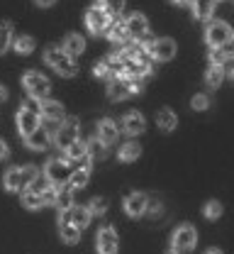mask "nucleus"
<instances>
[{
	"label": "nucleus",
	"instance_id": "obj_1",
	"mask_svg": "<svg viewBox=\"0 0 234 254\" xmlns=\"http://www.w3.org/2000/svg\"><path fill=\"white\" fill-rule=\"evenodd\" d=\"M44 62L49 64L59 76H64V78H71V76H76V62H73V57H68L64 49H59V47H47L44 49Z\"/></svg>",
	"mask_w": 234,
	"mask_h": 254
},
{
	"label": "nucleus",
	"instance_id": "obj_2",
	"mask_svg": "<svg viewBox=\"0 0 234 254\" xmlns=\"http://www.w3.org/2000/svg\"><path fill=\"white\" fill-rule=\"evenodd\" d=\"M37 174H39V169L32 166V164H27V166H22V169H10V171L5 174V179H2V186L7 190H22L32 184Z\"/></svg>",
	"mask_w": 234,
	"mask_h": 254
},
{
	"label": "nucleus",
	"instance_id": "obj_3",
	"mask_svg": "<svg viewBox=\"0 0 234 254\" xmlns=\"http://www.w3.org/2000/svg\"><path fill=\"white\" fill-rule=\"evenodd\" d=\"M146 52L151 57V62H171L176 57V42L171 37H161V39H146Z\"/></svg>",
	"mask_w": 234,
	"mask_h": 254
},
{
	"label": "nucleus",
	"instance_id": "obj_4",
	"mask_svg": "<svg viewBox=\"0 0 234 254\" xmlns=\"http://www.w3.org/2000/svg\"><path fill=\"white\" fill-rule=\"evenodd\" d=\"M22 86L27 88L30 98H37V100H44V98L49 95V91H51L49 78H47V76H42L39 71H30V73H25V76H22Z\"/></svg>",
	"mask_w": 234,
	"mask_h": 254
},
{
	"label": "nucleus",
	"instance_id": "obj_5",
	"mask_svg": "<svg viewBox=\"0 0 234 254\" xmlns=\"http://www.w3.org/2000/svg\"><path fill=\"white\" fill-rule=\"evenodd\" d=\"M195 242H198V232H195V227L193 225H181L176 232H173V237H171V245H173V250L176 252H190L193 247H195Z\"/></svg>",
	"mask_w": 234,
	"mask_h": 254
},
{
	"label": "nucleus",
	"instance_id": "obj_6",
	"mask_svg": "<svg viewBox=\"0 0 234 254\" xmlns=\"http://www.w3.org/2000/svg\"><path fill=\"white\" fill-rule=\"evenodd\" d=\"M78 139V120L76 118H68V120H61V127H56L54 132V144L59 149H66L71 142Z\"/></svg>",
	"mask_w": 234,
	"mask_h": 254
},
{
	"label": "nucleus",
	"instance_id": "obj_7",
	"mask_svg": "<svg viewBox=\"0 0 234 254\" xmlns=\"http://www.w3.org/2000/svg\"><path fill=\"white\" fill-rule=\"evenodd\" d=\"M71 174V166H68V159H49L47 166H44V176L54 184V186H61Z\"/></svg>",
	"mask_w": 234,
	"mask_h": 254
},
{
	"label": "nucleus",
	"instance_id": "obj_8",
	"mask_svg": "<svg viewBox=\"0 0 234 254\" xmlns=\"http://www.w3.org/2000/svg\"><path fill=\"white\" fill-rule=\"evenodd\" d=\"M230 37H232V30H230V25H227V22L215 20V22H210V25H207L205 39H207V44H210V47H222Z\"/></svg>",
	"mask_w": 234,
	"mask_h": 254
},
{
	"label": "nucleus",
	"instance_id": "obj_9",
	"mask_svg": "<svg viewBox=\"0 0 234 254\" xmlns=\"http://www.w3.org/2000/svg\"><path fill=\"white\" fill-rule=\"evenodd\" d=\"M86 25H88V30H91V34H102V32L107 30V25H110V15L102 10V7H98V5H93L88 12H86Z\"/></svg>",
	"mask_w": 234,
	"mask_h": 254
},
{
	"label": "nucleus",
	"instance_id": "obj_10",
	"mask_svg": "<svg viewBox=\"0 0 234 254\" xmlns=\"http://www.w3.org/2000/svg\"><path fill=\"white\" fill-rule=\"evenodd\" d=\"M98 252L100 254H117V247H120V240H117V232L112 227H102L98 232Z\"/></svg>",
	"mask_w": 234,
	"mask_h": 254
},
{
	"label": "nucleus",
	"instance_id": "obj_11",
	"mask_svg": "<svg viewBox=\"0 0 234 254\" xmlns=\"http://www.w3.org/2000/svg\"><path fill=\"white\" fill-rule=\"evenodd\" d=\"M125 27L130 32V37L134 39H144L149 34V20L141 15V12H132L127 20H125Z\"/></svg>",
	"mask_w": 234,
	"mask_h": 254
},
{
	"label": "nucleus",
	"instance_id": "obj_12",
	"mask_svg": "<svg viewBox=\"0 0 234 254\" xmlns=\"http://www.w3.org/2000/svg\"><path fill=\"white\" fill-rule=\"evenodd\" d=\"M120 129H122L125 134H130V137H137V134H141V132L146 129V120H144L139 113H127V115L122 118V123H120Z\"/></svg>",
	"mask_w": 234,
	"mask_h": 254
},
{
	"label": "nucleus",
	"instance_id": "obj_13",
	"mask_svg": "<svg viewBox=\"0 0 234 254\" xmlns=\"http://www.w3.org/2000/svg\"><path fill=\"white\" fill-rule=\"evenodd\" d=\"M39 127V115L32 113V110H27L25 105L20 108V113H17V129H20V134L22 137H27L30 132H34Z\"/></svg>",
	"mask_w": 234,
	"mask_h": 254
},
{
	"label": "nucleus",
	"instance_id": "obj_14",
	"mask_svg": "<svg viewBox=\"0 0 234 254\" xmlns=\"http://www.w3.org/2000/svg\"><path fill=\"white\" fill-rule=\"evenodd\" d=\"M39 115L44 120H54V123H61L64 120V105L59 100H39Z\"/></svg>",
	"mask_w": 234,
	"mask_h": 254
},
{
	"label": "nucleus",
	"instance_id": "obj_15",
	"mask_svg": "<svg viewBox=\"0 0 234 254\" xmlns=\"http://www.w3.org/2000/svg\"><path fill=\"white\" fill-rule=\"evenodd\" d=\"M146 195L144 193H130L127 198H125V210H127V215H132V218H139V215H146Z\"/></svg>",
	"mask_w": 234,
	"mask_h": 254
},
{
	"label": "nucleus",
	"instance_id": "obj_16",
	"mask_svg": "<svg viewBox=\"0 0 234 254\" xmlns=\"http://www.w3.org/2000/svg\"><path fill=\"white\" fill-rule=\"evenodd\" d=\"M25 142H27V147H30V149H34V152H42V149H47V147H49L51 134H49V129L37 127L34 132H30V134L25 137Z\"/></svg>",
	"mask_w": 234,
	"mask_h": 254
},
{
	"label": "nucleus",
	"instance_id": "obj_17",
	"mask_svg": "<svg viewBox=\"0 0 234 254\" xmlns=\"http://www.w3.org/2000/svg\"><path fill=\"white\" fill-rule=\"evenodd\" d=\"M95 137H100L105 144H112L117 137H120V127L115 120H110V118H102L100 123H98V134Z\"/></svg>",
	"mask_w": 234,
	"mask_h": 254
},
{
	"label": "nucleus",
	"instance_id": "obj_18",
	"mask_svg": "<svg viewBox=\"0 0 234 254\" xmlns=\"http://www.w3.org/2000/svg\"><path fill=\"white\" fill-rule=\"evenodd\" d=\"M130 86H127V78H122V76H120V78H112V81H110V86H107V98H110V100H115V103H117V100H125V98H130Z\"/></svg>",
	"mask_w": 234,
	"mask_h": 254
},
{
	"label": "nucleus",
	"instance_id": "obj_19",
	"mask_svg": "<svg viewBox=\"0 0 234 254\" xmlns=\"http://www.w3.org/2000/svg\"><path fill=\"white\" fill-rule=\"evenodd\" d=\"M68 222L76 225L78 230H86V227L91 225V213H88V208H83V205H71V208H68Z\"/></svg>",
	"mask_w": 234,
	"mask_h": 254
},
{
	"label": "nucleus",
	"instance_id": "obj_20",
	"mask_svg": "<svg viewBox=\"0 0 234 254\" xmlns=\"http://www.w3.org/2000/svg\"><path fill=\"white\" fill-rule=\"evenodd\" d=\"M64 52H66L68 57H81L83 52H86V39L81 37V34H68L66 39H64Z\"/></svg>",
	"mask_w": 234,
	"mask_h": 254
},
{
	"label": "nucleus",
	"instance_id": "obj_21",
	"mask_svg": "<svg viewBox=\"0 0 234 254\" xmlns=\"http://www.w3.org/2000/svg\"><path fill=\"white\" fill-rule=\"evenodd\" d=\"M190 7L195 20H210L215 12V0H190Z\"/></svg>",
	"mask_w": 234,
	"mask_h": 254
},
{
	"label": "nucleus",
	"instance_id": "obj_22",
	"mask_svg": "<svg viewBox=\"0 0 234 254\" xmlns=\"http://www.w3.org/2000/svg\"><path fill=\"white\" fill-rule=\"evenodd\" d=\"M107 37H110V42H115V44H125L127 39H130V32L125 27V20H117V22H110L107 25Z\"/></svg>",
	"mask_w": 234,
	"mask_h": 254
},
{
	"label": "nucleus",
	"instance_id": "obj_23",
	"mask_svg": "<svg viewBox=\"0 0 234 254\" xmlns=\"http://www.w3.org/2000/svg\"><path fill=\"white\" fill-rule=\"evenodd\" d=\"M156 125H159L161 132H173V129L178 127V118H176V113H173V110L164 108V110H159V113H156Z\"/></svg>",
	"mask_w": 234,
	"mask_h": 254
},
{
	"label": "nucleus",
	"instance_id": "obj_24",
	"mask_svg": "<svg viewBox=\"0 0 234 254\" xmlns=\"http://www.w3.org/2000/svg\"><path fill=\"white\" fill-rule=\"evenodd\" d=\"M54 205H56L59 210H68V208L73 205V189H68V186H56Z\"/></svg>",
	"mask_w": 234,
	"mask_h": 254
},
{
	"label": "nucleus",
	"instance_id": "obj_25",
	"mask_svg": "<svg viewBox=\"0 0 234 254\" xmlns=\"http://www.w3.org/2000/svg\"><path fill=\"white\" fill-rule=\"evenodd\" d=\"M88 179H91V171L88 169H78V171H71L68 174L66 184H68V189L78 190V189H86L88 186Z\"/></svg>",
	"mask_w": 234,
	"mask_h": 254
},
{
	"label": "nucleus",
	"instance_id": "obj_26",
	"mask_svg": "<svg viewBox=\"0 0 234 254\" xmlns=\"http://www.w3.org/2000/svg\"><path fill=\"white\" fill-rule=\"evenodd\" d=\"M12 47H15V52H17L20 57H30V54L34 52V47H37V42H34V37L22 34V37L12 39Z\"/></svg>",
	"mask_w": 234,
	"mask_h": 254
},
{
	"label": "nucleus",
	"instance_id": "obj_27",
	"mask_svg": "<svg viewBox=\"0 0 234 254\" xmlns=\"http://www.w3.org/2000/svg\"><path fill=\"white\" fill-rule=\"evenodd\" d=\"M86 149H88V157L91 159H105L107 157V144L102 142L100 137H93V139L86 144Z\"/></svg>",
	"mask_w": 234,
	"mask_h": 254
},
{
	"label": "nucleus",
	"instance_id": "obj_28",
	"mask_svg": "<svg viewBox=\"0 0 234 254\" xmlns=\"http://www.w3.org/2000/svg\"><path fill=\"white\" fill-rule=\"evenodd\" d=\"M222 81H225V68H222V66H210L207 73H205V83H207L210 88H220Z\"/></svg>",
	"mask_w": 234,
	"mask_h": 254
},
{
	"label": "nucleus",
	"instance_id": "obj_29",
	"mask_svg": "<svg viewBox=\"0 0 234 254\" xmlns=\"http://www.w3.org/2000/svg\"><path fill=\"white\" fill-rule=\"evenodd\" d=\"M83 157H88V149H86V142L76 139L66 147V159L68 161H81Z\"/></svg>",
	"mask_w": 234,
	"mask_h": 254
},
{
	"label": "nucleus",
	"instance_id": "obj_30",
	"mask_svg": "<svg viewBox=\"0 0 234 254\" xmlns=\"http://www.w3.org/2000/svg\"><path fill=\"white\" fill-rule=\"evenodd\" d=\"M59 232H61V240L68 242V245H76L78 237H81V230L71 222H59Z\"/></svg>",
	"mask_w": 234,
	"mask_h": 254
},
{
	"label": "nucleus",
	"instance_id": "obj_31",
	"mask_svg": "<svg viewBox=\"0 0 234 254\" xmlns=\"http://www.w3.org/2000/svg\"><path fill=\"white\" fill-rule=\"evenodd\" d=\"M139 154H141V147L137 142L120 144V161H134V159H139Z\"/></svg>",
	"mask_w": 234,
	"mask_h": 254
},
{
	"label": "nucleus",
	"instance_id": "obj_32",
	"mask_svg": "<svg viewBox=\"0 0 234 254\" xmlns=\"http://www.w3.org/2000/svg\"><path fill=\"white\" fill-rule=\"evenodd\" d=\"M12 44V22H0V54H5Z\"/></svg>",
	"mask_w": 234,
	"mask_h": 254
},
{
	"label": "nucleus",
	"instance_id": "obj_33",
	"mask_svg": "<svg viewBox=\"0 0 234 254\" xmlns=\"http://www.w3.org/2000/svg\"><path fill=\"white\" fill-rule=\"evenodd\" d=\"M22 205H25V208H30V210H37V208H42V205H44V200H42V195H39V193L25 189L22 190Z\"/></svg>",
	"mask_w": 234,
	"mask_h": 254
},
{
	"label": "nucleus",
	"instance_id": "obj_34",
	"mask_svg": "<svg viewBox=\"0 0 234 254\" xmlns=\"http://www.w3.org/2000/svg\"><path fill=\"white\" fill-rule=\"evenodd\" d=\"M98 7H102L107 15H120L125 10V0H98Z\"/></svg>",
	"mask_w": 234,
	"mask_h": 254
},
{
	"label": "nucleus",
	"instance_id": "obj_35",
	"mask_svg": "<svg viewBox=\"0 0 234 254\" xmlns=\"http://www.w3.org/2000/svg\"><path fill=\"white\" fill-rule=\"evenodd\" d=\"M202 213H205V218H207V220H217V218L222 215V203H217V200H207Z\"/></svg>",
	"mask_w": 234,
	"mask_h": 254
},
{
	"label": "nucleus",
	"instance_id": "obj_36",
	"mask_svg": "<svg viewBox=\"0 0 234 254\" xmlns=\"http://www.w3.org/2000/svg\"><path fill=\"white\" fill-rule=\"evenodd\" d=\"M49 186H54V184H51V181H49V179H47L44 174H37V176H34V181H32V184H30V186H27V189H30V190H34V193H39V195H42V190H47V189H49Z\"/></svg>",
	"mask_w": 234,
	"mask_h": 254
},
{
	"label": "nucleus",
	"instance_id": "obj_37",
	"mask_svg": "<svg viewBox=\"0 0 234 254\" xmlns=\"http://www.w3.org/2000/svg\"><path fill=\"white\" fill-rule=\"evenodd\" d=\"M227 59H230V57L225 54L222 47H212V49H210V64H212V66H225Z\"/></svg>",
	"mask_w": 234,
	"mask_h": 254
},
{
	"label": "nucleus",
	"instance_id": "obj_38",
	"mask_svg": "<svg viewBox=\"0 0 234 254\" xmlns=\"http://www.w3.org/2000/svg\"><path fill=\"white\" fill-rule=\"evenodd\" d=\"M105 210H107V198H93L88 203V213L91 215H102Z\"/></svg>",
	"mask_w": 234,
	"mask_h": 254
},
{
	"label": "nucleus",
	"instance_id": "obj_39",
	"mask_svg": "<svg viewBox=\"0 0 234 254\" xmlns=\"http://www.w3.org/2000/svg\"><path fill=\"white\" fill-rule=\"evenodd\" d=\"M190 105H193V110L202 113V110H207V108H210V98H207L205 93H195L193 95V100H190Z\"/></svg>",
	"mask_w": 234,
	"mask_h": 254
},
{
	"label": "nucleus",
	"instance_id": "obj_40",
	"mask_svg": "<svg viewBox=\"0 0 234 254\" xmlns=\"http://www.w3.org/2000/svg\"><path fill=\"white\" fill-rule=\"evenodd\" d=\"M127 86H130V93L137 95L144 91V76H130L127 78Z\"/></svg>",
	"mask_w": 234,
	"mask_h": 254
},
{
	"label": "nucleus",
	"instance_id": "obj_41",
	"mask_svg": "<svg viewBox=\"0 0 234 254\" xmlns=\"http://www.w3.org/2000/svg\"><path fill=\"white\" fill-rule=\"evenodd\" d=\"M93 73H95L98 78H110V81L115 78V76H112V71H110V66H107L105 62H98V64H95V66H93Z\"/></svg>",
	"mask_w": 234,
	"mask_h": 254
},
{
	"label": "nucleus",
	"instance_id": "obj_42",
	"mask_svg": "<svg viewBox=\"0 0 234 254\" xmlns=\"http://www.w3.org/2000/svg\"><path fill=\"white\" fill-rule=\"evenodd\" d=\"M222 49H225V54H227V57H234V34L225 42V44H222Z\"/></svg>",
	"mask_w": 234,
	"mask_h": 254
},
{
	"label": "nucleus",
	"instance_id": "obj_43",
	"mask_svg": "<svg viewBox=\"0 0 234 254\" xmlns=\"http://www.w3.org/2000/svg\"><path fill=\"white\" fill-rule=\"evenodd\" d=\"M25 108H27V110H32V113H37V115H39V100H37V98H30V100L25 103Z\"/></svg>",
	"mask_w": 234,
	"mask_h": 254
},
{
	"label": "nucleus",
	"instance_id": "obj_44",
	"mask_svg": "<svg viewBox=\"0 0 234 254\" xmlns=\"http://www.w3.org/2000/svg\"><path fill=\"white\" fill-rule=\"evenodd\" d=\"M7 157H10V149H7V144L0 139V161H2V159H7Z\"/></svg>",
	"mask_w": 234,
	"mask_h": 254
},
{
	"label": "nucleus",
	"instance_id": "obj_45",
	"mask_svg": "<svg viewBox=\"0 0 234 254\" xmlns=\"http://www.w3.org/2000/svg\"><path fill=\"white\" fill-rule=\"evenodd\" d=\"M34 2H37L39 7H51V5H54L56 0H34Z\"/></svg>",
	"mask_w": 234,
	"mask_h": 254
},
{
	"label": "nucleus",
	"instance_id": "obj_46",
	"mask_svg": "<svg viewBox=\"0 0 234 254\" xmlns=\"http://www.w3.org/2000/svg\"><path fill=\"white\" fill-rule=\"evenodd\" d=\"M168 2H173V5H190V0H168Z\"/></svg>",
	"mask_w": 234,
	"mask_h": 254
},
{
	"label": "nucleus",
	"instance_id": "obj_47",
	"mask_svg": "<svg viewBox=\"0 0 234 254\" xmlns=\"http://www.w3.org/2000/svg\"><path fill=\"white\" fill-rule=\"evenodd\" d=\"M5 98H7V91H5V88H2V86H0V103H2V100H5Z\"/></svg>",
	"mask_w": 234,
	"mask_h": 254
},
{
	"label": "nucleus",
	"instance_id": "obj_48",
	"mask_svg": "<svg viewBox=\"0 0 234 254\" xmlns=\"http://www.w3.org/2000/svg\"><path fill=\"white\" fill-rule=\"evenodd\" d=\"M230 73H232V78H234V57H232V64H230V68H227Z\"/></svg>",
	"mask_w": 234,
	"mask_h": 254
},
{
	"label": "nucleus",
	"instance_id": "obj_49",
	"mask_svg": "<svg viewBox=\"0 0 234 254\" xmlns=\"http://www.w3.org/2000/svg\"><path fill=\"white\" fill-rule=\"evenodd\" d=\"M205 254H222V252H220V250H207Z\"/></svg>",
	"mask_w": 234,
	"mask_h": 254
},
{
	"label": "nucleus",
	"instance_id": "obj_50",
	"mask_svg": "<svg viewBox=\"0 0 234 254\" xmlns=\"http://www.w3.org/2000/svg\"><path fill=\"white\" fill-rule=\"evenodd\" d=\"M168 254H181V252H176V250H171V252H168Z\"/></svg>",
	"mask_w": 234,
	"mask_h": 254
},
{
	"label": "nucleus",
	"instance_id": "obj_51",
	"mask_svg": "<svg viewBox=\"0 0 234 254\" xmlns=\"http://www.w3.org/2000/svg\"><path fill=\"white\" fill-rule=\"evenodd\" d=\"M215 2H220V0H215Z\"/></svg>",
	"mask_w": 234,
	"mask_h": 254
}]
</instances>
